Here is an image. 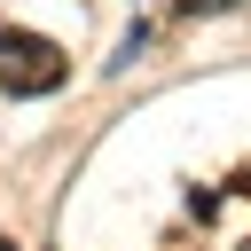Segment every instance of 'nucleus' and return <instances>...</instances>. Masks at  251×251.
Returning <instances> with one entry per match:
<instances>
[{
  "label": "nucleus",
  "instance_id": "f257e3e1",
  "mask_svg": "<svg viewBox=\"0 0 251 251\" xmlns=\"http://www.w3.org/2000/svg\"><path fill=\"white\" fill-rule=\"evenodd\" d=\"M63 78H71V55L55 39H39L24 24H0V86L8 94H55Z\"/></svg>",
  "mask_w": 251,
  "mask_h": 251
},
{
  "label": "nucleus",
  "instance_id": "f03ea898",
  "mask_svg": "<svg viewBox=\"0 0 251 251\" xmlns=\"http://www.w3.org/2000/svg\"><path fill=\"white\" fill-rule=\"evenodd\" d=\"M227 8H243V0H180V16H227Z\"/></svg>",
  "mask_w": 251,
  "mask_h": 251
},
{
  "label": "nucleus",
  "instance_id": "7ed1b4c3",
  "mask_svg": "<svg viewBox=\"0 0 251 251\" xmlns=\"http://www.w3.org/2000/svg\"><path fill=\"white\" fill-rule=\"evenodd\" d=\"M0 251H16V243H8V235H0Z\"/></svg>",
  "mask_w": 251,
  "mask_h": 251
}]
</instances>
